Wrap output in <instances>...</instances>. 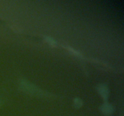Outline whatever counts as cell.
Wrapping results in <instances>:
<instances>
[{
	"label": "cell",
	"instance_id": "6da1fadb",
	"mask_svg": "<svg viewBox=\"0 0 124 116\" xmlns=\"http://www.w3.org/2000/svg\"><path fill=\"white\" fill-rule=\"evenodd\" d=\"M102 112L105 114H110L112 112V108L110 105H105L103 106Z\"/></svg>",
	"mask_w": 124,
	"mask_h": 116
}]
</instances>
